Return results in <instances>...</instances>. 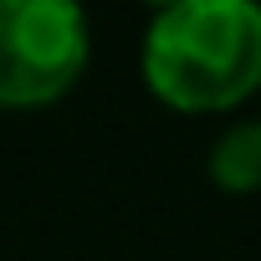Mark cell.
<instances>
[{"label": "cell", "instance_id": "1", "mask_svg": "<svg viewBox=\"0 0 261 261\" xmlns=\"http://www.w3.org/2000/svg\"><path fill=\"white\" fill-rule=\"evenodd\" d=\"M149 92L185 113H230L261 92V0H174L139 51Z\"/></svg>", "mask_w": 261, "mask_h": 261}, {"label": "cell", "instance_id": "3", "mask_svg": "<svg viewBox=\"0 0 261 261\" xmlns=\"http://www.w3.org/2000/svg\"><path fill=\"white\" fill-rule=\"evenodd\" d=\"M205 174L220 195H261V118H241L210 144Z\"/></svg>", "mask_w": 261, "mask_h": 261}, {"label": "cell", "instance_id": "2", "mask_svg": "<svg viewBox=\"0 0 261 261\" xmlns=\"http://www.w3.org/2000/svg\"><path fill=\"white\" fill-rule=\"evenodd\" d=\"M92 57L77 0H0V108H51Z\"/></svg>", "mask_w": 261, "mask_h": 261}, {"label": "cell", "instance_id": "4", "mask_svg": "<svg viewBox=\"0 0 261 261\" xmlns=\"http://www.w3.org/2000/svg\"><path fill=\"white\" fill-rule=\"evenodd\" d=\"M144 6H154V11H164V6H174V0H144Z\"/></svg>", "mask_w": 261, "mask_h": 261}]
</instances>
